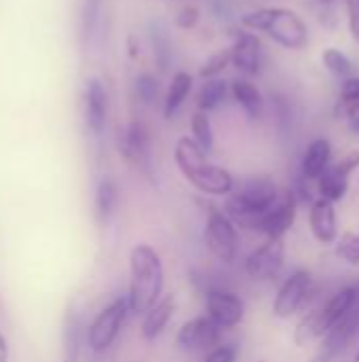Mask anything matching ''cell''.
<instances>
[{"mask_svg": "<svg viewBox=\"0 0 359 362\" xmlns=\"http://www.w3.org/2000/svg\"><path fill=\"white\" fill-rule=\"evenodd\" d=\"M174 161L188 185H193L201 195L209 197H229L235 191L233 174L209 161L207 153L190 138H178L174 146Z\"/></svg>", "mask_w": 359, "mask_h": 362, "instance_id": "1", "label": "cell"}, {"mask_svg": "<svg viewBox=\"0 0 359 362\" xmlns=\"http://www.w3.org/2000/svg\"><path fill=\"white\" fill-rule=\"evenodd\" d=\"M165 288V267L150 244H135L129 252V308L131 314L144 316L154 308Z\"/></svg>", "mask_w": 359, "mask_h": 362, "instance_id": "2", "label": "cell"}, {"mask_svg": "<svg viewBox=\"0 0 359 362\" xmlns=\"http://www.w3.org/2000/svg\"><path fill=\"white\" fill-rule=\"evenodd\" d=\"M279 191L281 189L271 176H254L243 185H239V189H235L226 197L222 210L235 223L237 229L260 233L262 216L273 206Z\"/></svg>", "mask_w": 359, "mask_h": 362, "instance_id": "3", "label": "cell"}, {"mask_svg": "<svg viewBox=\"0 0 359 362\" xmlns=\"http://www.w3.org/2000/svg\"><path fill=\"white\" fill-rule=\"evenodd\" d=\"M241 25L252 32H264L288 51H303L309 45V28L303 17L284 6H264L241 17Z\"/></svg>", "mask_w": 359, "mask_h": 362, "instance_id": "4", "label": "cell"}, {"mask_svg": "<svg viewBox=\"0 0 359 362\" xmlns=\"http://www.w3.org/2000/svg\"><path fill=\"white\" fill-rule=\"evenodd\" d=\"M358 286L341 288L324 305L315 308L313 312H309L300 318V322L294 329V344L298 348H305L307 344H311L315 339H324L347 316V312L358 305Z\"/></svg>", "mask_w": 359, "mask_h": 362, "instance_id": "5", "label": "cell"}, {"mask_svg": "<svg viewBox=\"0 0 359 362\" xmlns=\"http://www.w3.org/2000/svg\"><path fill=\"white\" fill-rule=\"evenodd\" d=\"M203 242L216 261H220L224 265H231L237 261L239 231H237L235 223L226 216V212L218 206H209V210H207Z\"/></svg>", "mask_w": 359, "mask_h": 362, "instance_id": "6", "label": "cell"}, {"mask_svg": "<svg viewBox=\"0 0 359 362\" xmlns=\"http://www.w3.org/2000/svg\"><path fill=\"white\" fill-rule=\"evenodd\" d=\"M129 312H131V308H129L127 295L110 301L91 320V325L87 329V346H89V350L95 352V354L108 352L114 346V341H116V337H118V333H121Z\"/></svg>", "mask_w": 359, "mask_h": 362, "instance_id": "7", "label": "cell"}, {"mask_svg": "<svg viewBox=\"0 0 359 362\" xmlns=\"http://www.w3.org/2000/svg\"><path fill=\"white\" fill-rule=\"evenodd\" d=\"M286 267V240L284 238H267L260 246H256L245 259V274L254 282H273L281 276Z\"/></svg>", "mask_w": 359, "mask_h": 362, "instance_id": "8", "label": "cell"}, {"mask_svg": "<svg viewBox=\"0 0 359 362\" xmlns=\"http://www.w3.org/2000/svg\"><path fill=\"white\" fill-rule=\"evenodd\" d=\"M313 278L307 269H294L277 288L273 299V314L281 320L298 314L313 295Z\"/></svg>", "mask_w": 359, "mask_h": 362, "instance_id": "9", "label": "cell"}, {"mask_svg": "<svg viewBox=\"0 0 359 362\" xmlns=\"http://www.w3.org/2000/svg\"><path fill=\"white\" fill-rule=\"evenodd\" d=\"M205 316H209L222 331L237 329L245 320V303L243 299L220 286H209L205 291Z\"/></svg>", "mask_w": 359, "mask_h": 362, "instance_id": "10", "label": "cell"}, {"mask_svg": "<svg viewBox=\"0 0 359 362\" xmlns=\"http://www.w3.org/2000/svg\"><path fill=\"white\" fill-rule=\"evenodd\" d=\"M231 66H235L243 76H258L262 70V40L256 32L248 28L231 30Z\"/></svg>", "mask_w": 359, "mask_h": 362, "instance_id": "11", "label": "cell"}, {"mask_svg": "<svg viewBox=\"0 0 359 362\" xmlns=\"http://www.w3.org/2000/svg\"><path fill=\"white\" fill-rule=\"evenodd\" d=\"M118 151L121 155L142 170L146 176H152V161H150V132L144 121L131 119L118 134Z\"/></svg>", "mask_w": 359, "mask_h": 362, "instance_id": "12", "label": "cell"}, {"mask_svg": "<svg viewBox=\"0 0 359 362\" xmlns=\"http://www.w3.org/2000/svg\"><path fill=\"white\" fill-rule=\"evenodd\" d=\"M220 339L222 329L209 316H197L186 320L176 335V344L184 352H209L220 346Z\"/></svg>", "mask_w": 359, "mask_h": 362, "instance_id": "13", "label": "cell"}, {"mask_svg": "<svg viewBox=\"0 0 359 362\" xmlns=\"http://www.w3.org/2000/svg\"><path fill=\"white\" fill-rule=\"evenodd\" d=\"M298 216V197L294 189H281L273 206L264 212L260 233L264 238H286V233L294 227Z\"/></svg>", "mask_w": 359, "mask_h": 362, "instance_id": "14", "label": "cell"}, {"mask_svg": "<svg viewBox=\"0 0 359 362\" xmlns=\"http://www.w3.org/2000/svg\"><path fill=\"white\" fill-rule=\"evenodd\" d=\"M309 229L320 244H324V246L336 244V240H339V216H336V208L332 202L317 197L309 206Z\"/></svg>", "mask_w": 359, "mask_h": 362, "instance_id": "15", "label": "cell"}, {"mask_svg": "<svg viewBox=\"0 0 359 362\" xmlns=\"http://www.w3.org/2000/svg\"><path fill=\"white\" fill-rule=\"evenodd\" d=\"M85 123L91 129V134L99 136L106 127L108 119V91L99 78H89L85 85Z\"/></svg>", "mask_w": 359, "mask_h": 362, "instance_id": "16", "label": "cell"}, {"mask_svg": "<svg viewBox=\"0 0 359 362\" xmlns=\"http://www.w3.org/2000/svg\"><path fill=\"white\" fill-rule=\"evenodd\" d=\"M332 165V142L328 138H315L309 142L303 161L300 176L309 182H317Z\"/></svg>", "mask_w": 359, "mask_h": 362, "instance_id": "17", "label": "cell"}, {"mask_svg": "<svg viewBox=\"0 0 359 362\" xmlns=\"http://www.w3.org/2000/svg\"><path fill=\"white\" fill-rule=\"evenodd\" d=\"M176 308H178L176 297H174L171 293H169V295H163L161 301H159L154 308H150V310L142 316V325H140L142 337H144L146 341L159 339V337L165 333V329L169 327V322H171V318H174V314H176Z\"/></svg>", "mask_w": 359, "mask_h": 362, "instance_id": "18", "label": "cell"}, {"mask_svg": "<svg viewBox=\"0 0 359 362\" xmlns=\"http://www.w3.org/2000/svg\"><path fill=\"white\" fill-rule=\"evenodd\" d=\"M231 95L237 102V106L245 112L250 121L262 119L264 112V98L260 89L248 78V76H237L231 81Z\"/></svg>", "mask_w": 359, "mask_h": 362, "instance_id": "19", "label": "cell"}, {"mask_svg": "<svg viewBox=\"0 0 359 362\" xmlns=\"http://www.w3.org/2000/svg\"><path fill=\"white\" fill-rule=\"evenodd\" d=\"M104 8H106V0H80L78 34H80V45L85 49L93 47V42L102 34Z\"/></svg>", "mask_w": 359, "mask_h": 362, "instance_id": "20", "label": "cell"}, {"mask_svg": "<svg viewBox=\"0 0 359 362\" xmlns=\"http://www.w3.org/2000/svg\"><path fill=\"white\" fill-rule=\"evenodd\" d=\"M359 333V301L353 310L347 312V316L322 339V348L326 352H330L332 356H339L343 350H347V346L358 337Z\"/></svg>", "mask_w": 359, "mask_h": 362, "instance_id": "21", "label": "cell"}, {"mask_svg": "<svg viewBox=\"0 0 359 362\" xmlns=\"http://www.w3.org/2000/svg\"><path fill=\"white\" fill-rule=\"evenodd\" d=\"M190 91H193V74H188L186 70L174 72L169 87L165 91V98H163V117L174 119L184 106V102L188 100Z\"/></svg>", "mask_w": 359, "mask_h": 362, "instance_id": "22", "label": "cell"}, {"mask_svg": "<svg viewBox=\"0 0 359 362\" xmlns=\"http://www.w3.org/2000/svg\"><path fill=\"white\" fill-rule=\"evenodd\" d=\"M148 36H150L154 66L159 68V72H167V68L171 66V59H174V47H171L169 30L165 28V23L154 21V23H150Z\"/></svg>", "mask_w": 359, "mask_h": 362, "instance_id": "23", "label": "cell"}, {"mask_svg": "<svg viewBox=\"0 0 359 362\" xmlns=\"http://www.w3.org/2000/svg\"><path fill=\"white\" fill-rule=\"evenodd\" d=\"M349 178L347 174H343L334 163L328 168V172L315 182V191H317V197H324L332 204L345 199L347 191H349Z\"/></svg>", "mask_w": 359, "mask_h": 362, "instance_id": "24", "label": "cell"}, {"mask_svg": "<svg viewBox=\"0 0 359 362\" xmlns=\"http://www.w3.org/2000/svg\"><path fill=\"white\" fill-rule=\"evenodd\" d=\"M116 206H118V185L112 178L104 176L95 189V216H97V221L102 225H106L114 216Z\"/></svg>", "mask_w": 359, "mask_h": 362, "instance_id": "25", "label": "cell"}, {"mask_svg": "<svg viewBox=\"0 0 359 362\" xmlns=\"http://www.w3.org/2000/svg\"><path fill=\"white\" fill-rule=\"evenodd\" d=\"M229 93H231V83L222 81L220 76L207 78L197 91V110H203V112L216 110L226 100Z\"/></svg>", "mask_w": 359, "mask_h": 362, "instance_id": "26", "label": "cell"}, {"mask_svg": "<svg viewBox=\"0 0 359 362\" xmlns=\"http://www.w3.org/2000/svg\"><path fill=\"white\" fill-rule=\"evenodd\" d=\"M359 115V76L353 74L341 83L339 100L334 104L336 119H351Z\"/></svg>", "mask_w": 359, "mask_h": 362, "instance_id": "27", "label": "cell"}, {"mask_svg": "<svg viewBox=\"0 0 359 362\" xmlns=\"http://www.w3.org/2000/svg\"><path fill=\"white\" fill-rule=\"evenodd\" d=\"M322 62H324L326 70L330 74H334L336 78H341V81L353 76V72H355V66H353L351 57L347 53H343L341 49H334V47H328L322 53Z\"/></svg>", "mask_w": 359, "mask_h": 362, "instance_id": "28", "label": "cell"}, {"mask_svg": "<svg viewBox=\"0 0 359 362\" xmlns=\"http://www.w3.org/2000/svg\"><path fill=\"white\" fill-rule=\"evenodd\" d=\"M190 138L205 151L209 153L214 148V127L212 119L203 110H195L190 117Z\"/></svg>", "mask_w": 359, "mask_h": 362, "instance_id": "29", "label": "cell"}, {"mask_svg": "<svg viewBox=\"0 0 359 362\" xmlns=\"http://www.w3.org/2000/svg\"><path fill=\"white\" fill-rule=\"evenodd\" d=\"M80 322L74 316H68L66 333H63V361L61 362H78L80 358Z\"/></svg>", "mask_w": 359, "mask_h": 362, "instance_id": "30", "label": "cell"}, {"mask_svg": "<svg viewBox=\"0 0 359 362\" xmlns=\"http://www.w3.org/2000/svg\"><path fill=\"white\" fill-rule=\"evenodd\" d=\"M334 252L341 261H345L347 265H359V235L353 231H345L339 235L336 244H334Z\"/></svg>", "mask_w": 359, "mask_h": 362, "instance_id": "31", "label": "cell"}, {"mask_svg": "<svg viewBox=\"0 0 359 362\" xmlns=\"http://www.w3.org/2000/svg\"><path fill=\"white\" fill-rule=\"evenodd\" d=\"M133 91H135V98L142 104H152L159 98V93H161V85H159V81L150 72H142L133 81Z\"/></svg>", "mask_w": 359, "mask_h": 362, "instance_id": "32", "label": "cell"}, {"mask_svg": "<svg viewBox=\"0 0 359 362\" xmlns=\"http://www.w3.org/2000/svg\"><path fill=\"white\" fill-rule=\"evenodd\" d=\"M226 66H231V49L216 51L214 55H209V57L203 62V66L199 68V76H201L203 81H207V78H218V76L224 72Z\"/></svg>", "mask_w": 359, "mask_h": 362, "instance_id": "33", "label": "cell"}, {"mask_svg": "<svg viewBox=\"0 0 359 362\" xmlns=\"http://www.w3.org/2000/svg\"><path fill=\"white\" fill-rule=\"evenodd\" d=\"M273 110H275V117H277V125L284 134L290 132L292 127V106H290V100L281 93H275L273 95Z\"/></svg>", "mask_w": 359, "mask_h": 362, "instance_id": "34", "label": "cell"}, {"mask_svg": "<svg viewBox=\"0 0 359 362\" xmlns=\"http://www.w3.org/2000/svg\"><path fill=\"white\" fill-rule=\"evenodd\" d=\"M237 358H239L237 344H220L205 354L203 362H237Z\"/></svg>", "mask_w": 359, "mask_h": 362, "instance_id": "35", "label": "cell"}, {"mask_svg": "<svg viewBox=\"0 0 359 362\" xmlns=\"http://www.w3.org/2000/svg\"><path fill=\"white\" fill-rule=\"evenodd\" d=\"M201 21V8L195 4H184L176 15V25L182 30H193Z\"/></svg>", "mask_w": 359, "mask_h": 362, "instance_id": "36", "label": "cell"}, {"mask_svg": "<svg viewBox=\"0 0 359 362\" xmlns=\"http://www.w3.org/2000/svg\"><path fill=\"white\" fill-rule=\"evenodd\" d=\"M343 174H347V176H351L355 170L359 168V151H349L347 155H343L336 163H334Z\"/></svg>", "mask_w": 359, "mask_h": 362, "instance_id": "37", "label": "cell"}, {"mask_svg": "<svg viewBox=\"0 0 359 362\" xmlns=\"http://www.w3.org/2000/svg\"><path fill=\"white\" fill-rule=\"evenodd\" d=\"M347 17L351 36L359 40V0H347Z\"/></svg>", "mask_w": 359, "mask_h": 362, "instance_id": "38", "label": "cell"}, {"mask_svg": "<svg viewBox=\"0 0 359 362\" xmlns=\"http://www.w3.org/2000/svg\"><path fill=\"white\" fill-rule=\"evenodd\" d=\"M332 361H334V356L322 348V350H320V352H317V354H315V356H313L309 362H332Z\"/></svg>", "mask_w": 359, "mask_h": 362, "instance_id": "39", "label": "cell"}, {"mask_svg": "<svg viewBox=\"0 0 359 362\" xmlns=\"http://www.w3.org/2000/svg\"><path fill=\"white\" fill-rule=\"evenodd\" d=\"M0 362H8V346L2 335H0Z\"/></svg>", "mask_w": 359, "mask_h": 362, "instance_id": "40", "label": "cell"}, {"mask_svg": "<svg viewBox=\"0 0 359 362\" xmlns=\"http://www.w3.org/2000/svg\"><path fill=\"white\" fill-rule=\"evenodd\" d=\"M347 121H349V129H351V134L359 136V115L351 117V119H347Z\"/></svg>", "mask_w": 359, "mask_h": 362, "instance_id": "41", "label": "cell"}, {"mask_svg": "<svg viewBox=\"0 0 359 362\" xmlns=\"http://www.w3.org/2000/svg\"><path fill=\"white\" fill-rule=\"evenodd\" d=\"M138 53H140V49H138V45H135V36H129V55L135 57Z\"/></svg>", "mask_w": 359, "mask_h": 362, "instance_id": "42", "label": "cell"}, {"mask_svg": "<svg viewBox=\"0 0 359 362\" xmlns=\"http://www.w3.org/2000/svg\"><path fill=\"white\" fill-rule=\"evenodd\" d=\"M353 362H359V346H358V352H355V356H353Z\"/></svg>", "mask_w": 359, "mask_h": 362, "instance_id": "43", "label": "cell"}, {"mask_svg": "<svg viewBox=\"0 0 359 362\" xmlns=\"http://www.w3.org/2000/svg\"><path fill=\"white\" fill-rule=\"evenodd\" d=\"M317 2H322V4H330V2H334V0H317Z\"/></svg>", "mask_w": 359, "mask_h": 362, "instance_id": "44", "label": "cell"}, {"mask_svg": "<svg viewBox=\"0 0 359 362\" xmlns=\"http://www.w3.org/2000/svg\"><path fill=\"white\" fill-rule=\"evenodd\" d=\"M358 293H359V282H358Z\"/></svg>", "mask_w": 359, "mask_h": 362, "instance_id": "45", "label": "cell"}, {"mask_svg": "<svg viewBox=\"0 0 359 362\" xmlns=\"http://www.w3.org/2000/svg\"><path fill=\"white\" fill-rule=\"evenodd\" d=\"M260 362H264V361H260Z\"/></svg>", "mask_w": 359, "mask_h": 362, "instance_id": "46", "label": "cell"}]
</instances>
